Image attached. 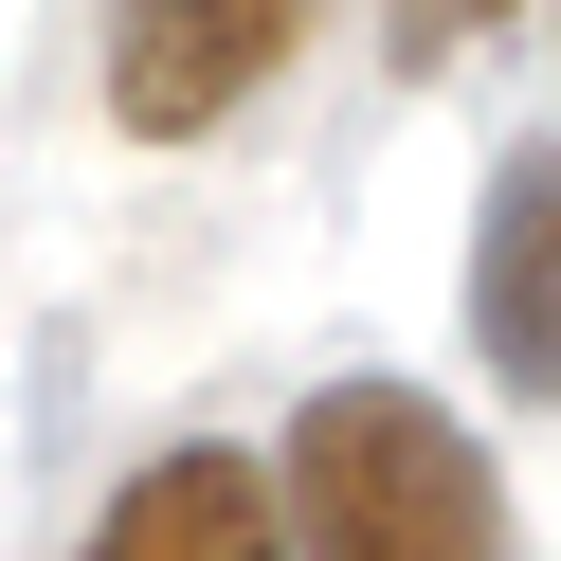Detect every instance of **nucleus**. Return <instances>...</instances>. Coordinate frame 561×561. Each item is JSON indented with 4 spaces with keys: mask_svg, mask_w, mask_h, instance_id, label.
Here are the masks:
<instances>
[{
    "mask_svg": "<svg viewBox=\"0 0 561 561\" xmlns=\"http://www.w3.org/2000/svg\"><path fill=\"white\" fill-rule=\"evenodd\" d=\"M308 561H507V489L416 380H327L272 453Z\"/></svg>",
    "mask_w": 561,
    "mask_h": 561,
    "instance_id": "f257e3e1",
    "label": "nucleus"
},
{
    "mask_svg": "<svg viewBox=\"0 0 561 561\" xmlns=\"http://www.w3.org/2000/svg\"><path fill=\"white\" fill-rule=\"evenodd\" d=\"M290 37H308V0H127L110 19V110L146 127V146H199Z\"/></svg>",
    "mask_w": 561,
    "mask_h": 561,
    "instance_id": "f03ea898",
    "label": "nucleus"
},
{
    "mask_svg": "<svg viewBox=\"0 0 561 561\" xmlns=\"http://www.w3.org/2000/svg\"><path fill=\"white\" fill-rule=\"evenodd\" d=\"M471 344L507 399H561V146H507L471 199Z\"/></svg>",
    "mask_w": 561,
    "mask_h": 561,
    "instance_id": "7ed1b4c3",
    "label": "nucleus"
},
{
    "mask_svg": "<svg viewBox=\"0 0 561 561\" xmlns=\"http://www.w3.org/2000/svg\"><path fill=\"white\" fill-rule=\"evenodd\" d=\"M73 561H290V489L254 471V453H146V471L91 507V543Z\"/></svg>",
    "mask_w": 561,
    "mask_h": 561,
    "instance_id": "20e7f679",
    "label": "nucleus"
},
{
    "mask_svg": "<svg viewBox=\"0 0 561 561\" xmlns=\"http://www.w3.org/2000/svg\"><path fill=\"white\" fill-rule=\"evenodd\" d=\"M471 19H507V0H399V37H471Z\"/></svg>",
    "mask_w": 561,
    "mask_h": 561,
    "instance_id": "39448f33",
    "label": "nucleus"
}]
</instances>
